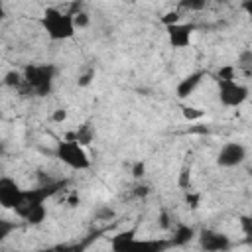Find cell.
I'll return each instance as SVG.
<instances>
[{
    "instance_id": "31",
    "label": "cell",
    "mask_w": 252,
    "mask_h": 252,
    "mask_svg": "<svg viewBox=\"0 0 252 252\" xmlns=\"http://www.w3.org/2000/svg\"><path fill=\"white\" fill-rule=\"evenodd\" d=\"M4 154H6V144L0 140V156H4Z\"/></svg>"
},
{
    "instance_id": "26",
    "label": "cell",
    "mask_w": 252,
    "mask_h": 252,
    "mask_svg": "<svg viewBox=\"0 0 252 252\" xmlns=\"http://www.w3.org/2000/svg\"><path fill=\"white\" fill-rule=\"evenodd\" d=\"M159 226H161V228H169V226H171V222H169V215H167L165 211L159 213Z\"/></svg>"
},
{
    "instance_id": "21",
    "label": "cell",
    "mask_w": 252,
    "mask_h": 252,
    "mask_svg": "<svg viewBox=\"0 0 252 252\" xmlns=\"http://www.w3.org/2000/svg\"><path fill=\"white\" fill-rule=\"evenodd\" d=\"M144 173H146V163H144L142 159L134 161V165H132V177H134V179H142Z\"/></svg>"
},
{
    "instance_id": "12",
    "label": "cell",
    "mask_w": 252,
    "mask_h": 252,
    "mask_svg": "<svg viewBox=\"0 0 252 252\" xmlns=\"http://www.w3.org/2000/svg\"><path fill=\"white\" fill-rule=\"evenodd\" d=\"M65 140H75V142H79L81 146H89V144L94 140V128L91 126V122H85V124H81V126L77 128V132L67 134Z\"/></svg>"
},
{
    "instance_id": "16",
    "label": "cell",
    "mask_w": 252,
    "mask_h": 252,
    "mask_svg": "<svg viewBox=\"0 0 252 252\" xmlns=\"http://www.w3.org/2000/svg\"><path fill=\"white\" fill-rule=\"evenodd\" d=\"M73 24H75L77 30H83V28H87V26L91 24V16H89L85 10H77V12L73 14Z\"/></svg>"
},
{
    "instance_id": "30",
    "label": "cell",
    "mask_w": 252,
    "mask_h": 252,
    "mask_svg": "<svg viewBox=\"0 0 252 252\" xmlns=\"http://www.w3.org/2000/svg\"><path fill=\"white\" fill-rule=\"evenodd\" d=\"M6 18V8H4V2L0 0V22Z\"/></svg>"
},
{
    "instance_id": "5",
    "label": "cell",
    "mask_w": 252,
    "mask_h": 252,
    "mask_svg": "<svg viewBox=\"0 0 252 252\" xmlns=\"http://www.w3.org/2000/svg\"><path fill=\"white\" fill-rule=\"evenodd\" d=\"M197 30V26L193 22H177V24H169L165 26V33H167V41L173 49H183L191 45V35Z\"/></svg>"
},
{
    "instance_id": "2",
    "label": "cell",
    "mask_w": 252,
    "mask_h": 252,
    "mask_svg": "<svg viewBox=\"0 0 252 252\" xmlns=\"http://www.w3.org/2000/svg\"><path fill=\"white\" fill-rule=\"evenodd\" d=\"M22 75H24V83L28 85L32 94L47 96L51 93V89H53V81H55L57 69L51 63H43V65L30 63V65L24 67Z\"/></svg>"
},
{
    "instance_id": "14",
    "label": "cell",
    "mask_w": 252,
    "mask_h": 252,
    "mask_svg": "<svg viewBox=\"0 0 252 252\" xmlns=\"http://www.w3.org/2000/svg\"><path fill=\"white\" fill-rule=\"evenodd\" d=\"M16 226H18L16 220H8V219H2V217H0V242L6 240V238L16 230Z\"/></svg>"
},
{
    "instance_id": "24",
    "label": "cell",
    "mask_w": 252,
    "mask_h": 252,
    "mask_svg": "<svg viewBox=\"0 0 252 252\" xmlns=\"http://www.w3.org/2000/svg\"><path fill=\"white\" fill-rule=\"evenodd\" d=\"M51 120L57 122V124H59V122H65V120H67V110H65V108H55L53 114H51Z\"/></svg>"
},
{
    "instance_id": "20",
    "label": "cell",
    "mask_w": 252,
    "mask_h": 252,
    "mask_svg": "<svg viewBox=\"0 0 252 252\" xmlns=\"http://www.w3.org/2000/svg\"><path fill=\"white\" fill-rule=\"evenodd\" d=\"M93 79H94V69H89L87 73L79 75V79H77V85H79V87H89V85L93 83Z\"/></svg>"
},
{
    "instance_id": "22",
    "label": "cell",
    "mask_w": 252,
    "mask_h": 252,
    "mask_svg": "<svg viewBox=\"0 0 252 252\" xmlns=\"http://www.w3.org/2000/svg\"><path fill=\"white\" fill-rule=\"evenodd\" d=\"M181 2V6H185L187 10H201V8H205V4H207V0H179Z\"/></svg>"
},
{
    "instance_id": "29",
    "label": "cell",
    "mask_w": 252,
    "mask_h": 252,
    "mask_svg": "<svg viewBox=\"0 0 252 252\" xmlns=\"http://www.w3.org/2000/svg\"><path fill=\"white\" fill-rule=\"evenodd\" d=\"M187 203H191V207L195 209L197 203H199V197H197V195H187Z\"/></svg>"
},
{
    "instance_id": "28",
    "label": "cell",
    "mask_w": 252,
    "mask_h": 252,
    "mask_svg": "<svg viewBox=\"0 0 252 252\" xmlns=\"http://www.w3.org/2000/svg\"><path fill=\"white\" fill-rule=\"evenodd\" d=\"M187 177H189V167H183L181 169V177H179V185L181 187H187Z\"/></svg>"
},
{
    "instance_id": "18",
    "label": "cell",
    "mask_w": 252,
    "mask_h": 252,
    "mask_svg": "<svg viewBox=\"0 0 252 252\" xmlns=\"http://www.w3.org/2000/svg\"><path fill=\"white\" fill-rule=\"evenodd\" d=\"M217 79H236V67L234 65H222L217 71Z\"/></svg>"
},
{
    "instance_id": "17",
    "label": "cell",
    "mask_w": 252,
    "mask_h": 252,
    "mask_svg": "<svg viewBox=\"0 0 252 252\" xmlns=\"http://www.w3.org/2000/svg\"><path fill=\"white\" fill-rule=\"evenodd\" d=\"M181 114H183V118L185 120H199V118H203L205 116V110H201V108H193V106H185L183 110H181Z\"/></svg>"
},
{
    "instance_id": "9",
    "label": "cell",
    "mask_w": 252,
    "mask_h": 252,
    "mask_svg": "<svg viewBox=\"0 0 252 252\" xmlns=\"http://www.w3.org/2000/svg\"><path fill=\"white\" fill-rule=\"evenodd\" d=\"M205 71H193V73H189L187 77H183L179 83H177V87H175V93H177V96L179 98H187L189 94H193L195 93V89L201 85V81L205 79Z\"/></svg>"
},
{
    "instance_id": "4",
    "label": "cell",
    "mask_w": 252,
    "mask_h": 252,
    "mask_svg": "<svg viewBox=\"0 0 252 252\" xmlns=\"http://www.w3.org/2000/svg\"><path fill=\"white\" fill-rule=\"evenodd\" d=\"M217 85H219V100L226 108L240 106L242 102H246L250 94V89L238 83L236 79H217Z\"/></svg>"
},
{
    "instance_id": "32",
    "label": "cell",
    "mask_w": 252,
    "mask_h": 252,
    "mask_svg": "<svg viewBox=\"0 0 252 252\" xmlns=\"http://www.w3.org/2000/svg\"><path fill=\"white\" fill-rule=\"evenodd\" d=\"M59 2H67V0H59Z\"/></svg>"
},
{
    "instance_id": "3",
    "label": "cell",
    "mask_w": 252,
    "mask_h": 252,
    "mask_svg": "<svg viewBox=\"0 0 252 252\" xmlns=\"http://www.w3.org/2000/svg\"><path fill=\"white\" fill-rule=\"evenodd\" d=\"M55 158H59L65 165H69L71 169H89L91 167V159L85 152V146H81L75 140H61L55 146Z\"/></svg>"
},
{
    "instance_id": "19",
    "label": "cell",
    "mask_w": 252,
    "mask_h": 252,
    "mask_svg": "<svg viewBox=\"0 0 252 252\" xmlns=\"http://www.w3.org/2000/svg\"><path fill=\"white\" fill-rule=\"evenodd\" d=\"M250 63H252V51L250 49H244L240 55H238V65L236 67H244L246 71L250 69Z\"/></svg>"
},
{
    "instance_id": "6",
    "label": "cell",
    "mask_w": 252,
    "mask_h": 252,
    "mask_svg": "<svg viewBox=\"0 0 252 252\" xmlns=\"http://www.w3.org/2000/svg\"><path fill=\"white\" fill-rule=\"evenodd\" d=\"M246 161V148L240 142H226L217 154V163L220 167H238Z\"/></svg>"
},
{
    "instance_id": "8",
    "label": "cell",
    "mask_w": 252,
    "mask_h": 252,
    "mask_svg": "<svg viewBox=\"0 0 252 252\" xmlns=\"http://www.w3.org/2000/svg\"><path fill=\"white\" fill-rule=\"evenodd\" d=\"M199 246L205 252H224L230 248V238L224 232H219L213 228H203L199 232Z\"/></svg>"
},
{
    "instance_id": "13",
    "label": "cell",
    "mask_w": 252,
    "mask_h": 252,
    "mask_svg": "<svg viewBox=\"0 0 252 252\" xmlns=\"http://www.w3.org/2000/svg\"><path fill=\"white\" fill-rule=\"evenodd\" d=\"M6 87H10V89H22L24 87V75L20 73V71H8L6 75H4V81H2Z\"/></svg>"
},
{
    "instance_id": "27",
    "label": "cell",
    "mask_w": 252,
    "mask_h": 252,
    "mask_svg": "<svg viewBox=\"0 0 252 252\" xmlns=\"http://www.w3.org/2000/svg\"><path fill=\"white\" fill-rule=\"evenodd\" d=\"M148 193H150V187H148V185H138V187L134 189V195H136V197H146Z\"/></svg>"
},
{
    "instance_id": "11",
    "label": "cell",
    "mask_w": 252,
    "mask_h": 252,
    "mask_svg": "<svg viewBox=\"0 0 252 252\" xmlns=\"http://www.w3.org/2000/svg\"><path fill=\"white\" fill-rule=\"evenodd\" d=\"M193 236H195V228L185 224V222H179V224H175L171 244L173 246H185V244H189L193 240Z\"/></svg>"
},
{
    "instance_id": "23",
    "label": "cell",
    "mask_w": 252,
    "mask_h": 252,
    "mask_svg": "<svg viewBox=\"0 0 252 252\" xmlns=\"http://www.w3.org/2000/svg\"><path fill=\"white\" fill-rule=\"evenodd\" d=\"M179 22V12H175V10H171V12H165L163 16H161V24L163 26H169V24H177Z\"/></svg>"
},
{
    "instance_id": "7",
    "label": "cell",
    "mask_w": 252,
    "mask_h": 252,
    "mask_svg": "<svg viewBox=\"0 0 252 252\" xmlns=\"http://www.w3.org/2000/svg\"><path fill=\"white\" fill-rule=\"evenodd\" d=\"M24 197V189L18 185L16 179L8 175H0V207L14 209Z\"/></svg>"
},
{
    "instance_id": "25",
    "label": "cell",
    "mask_w": 252,
    "mask_h": 252,
    "mask_svg": "<svg viewBox=\"0 0 252 252\" xmlns=\"http://www.w3.org/2000/svg\"><path fill=\"white\" fill-rule=\"evenodd\" d=\"M240 224L244 228V234L246 236H252V220H250V217H242L240 219Z\"/></svg>"
},
{
    "instance_id": "15",
    "label": "cell",
    "mask_w": 252,
    "mask_h": 252,
    "mask_svg": "<svg viewBox=\"0 0 252 252\" xmlns=\"http://www.w3.org/2000/svg\"><path fill=\"white\" fill-rule=\"evenodd\" d=\"M114 217H116V213H114V209L108 207V205H98V207L94 209V219H96V220H110V219H114Z\"/></svg>"
},
{
    "instance_id": "10",
    "label": "cell",
    "mask_w": 252,
    "mask_h": 252,
    "mask_svg": "<svg viewBox=\"0 0 252 252\" xmlns=\"http://www.w3.org/2000/svg\"><path fill=\"white\" fill-rule=\"evenodd\" d=\"M136 234H138V228H136V226H132V228H128V230L118 232L116 236H112V238H110V248H112V250H116V252H120V250H128V248H130V244L136 240Z\"/></svg>"
},
{
    "instance_id": "1",
    "label": "cell",
    "mask_w": 252,
    "mask_h": 252,
    "mask_svg": "<svg viewBox=\"0 0 252 252\" xmlns=\"http://www.w3.org/2000/svg\"><path fill=\"white\" fill-rule=\"evenodd\" d=\"M39 24L43 28V32L53 39V41H63V39H69L75 35L77 28L73 24V16L69 12H61L59 8H45L41 18H39Z\"/></svg>"
}]
</instances>
